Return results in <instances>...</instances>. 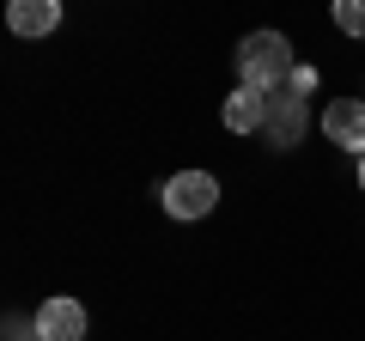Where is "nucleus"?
I'll list each match as a JSON object with an SVG mask.
<instances>
[{
  "mask_svg": "<svg viewBox=\"0 0 365 341\" xmlns=\"http://www.w3.org/2000/svg\"><path fill=\"white\" fill-rule=\"evenodd\" d=\"M237 73H244V86H256V92H280L292 79V43L280 37V31H256V37H244V49H237Z\"/></svg>",
  "mask_w": 365,
  "mask_h": 341,
  "instance_id": "nucleus-1",
  "label": "nucleus"
},
{
  "mask_svg": "<svg viewBox=\"0 0 365 341\" xmlns=\"http://www.w3.org/2000/svg\"><path fill=\"white\" fill-rule=\"evenodd\" d=\"M213 201H220V183H213L207 170H182V177L165 183V213L170 220H201V213H213Z\"/></svg>",
  "mask_w": 365,
  "mask_h": 341,
  "instance_id": "nucleus-2",
  "label": "nucleus"
},
{
  "mask_svg": "<svg viewBox=\"0 0 365 341\" xmlns=\"http://www.w3.org/2000/svg\"><path fill=\"white\" fill-rule=\"evenodd\" d=\"M37 341H86V305L79 299H49L37 311Z\"/></svg>",
  "mask_w": 365,
  "mask_h": 341,
  "instance_id": "nucleus-3",
  "label": "nucleus"
},
{
  "mask_svg": "<svg viewBox=\"0 0 365 341\" xmlns=\"http://www.w3.org/2000/svg\"><path fill=\"white\" fill-rule=\"evenodd\" d=\"M323 134L335 146H353V153L365 158V104L359 98H335V104L323 110Z\"/></svg>",
  "mask_w": 365,
  "mask_h": 341,
  "instance_id": "nucleus-4",
  "label": "nucleus"
},
{
  "mask_svg": "<svg viewBox=\"0 0 365 341\" xmlns=\"http://www.w3.org/2000/svg\"><path fill=\"white\" fill-rule=\"evenodd\" d=\"M6 25L19 37H49L61 25V0H6Z\"/></svg>",
  "mask_w": 365,
  "mask_h": 341,
  "instance_id": "nucleus-5",
  "label": "nucleus"
},
{
  "mask_svg": "<svg viewBox=\"0 0 365 341\" xmlns=\"http://www.w3.org/2000/svg\"><path fill=\"white\" fill-rule=\"evenodd\" d=\"M225 128H232V134H256V128H268V92H256V86H237V92L225 98Z\"/></svg>",
  "mask_w": 365,
  "mask_h": 341,
  "instance_id": "nucleus-6",
  "label": "nucleus"
},
{
  "mask_svg": "<svg viewBox=\"0 0 365 341\" xmlns=\"http://www.w3.org/2000/svg\"><path fill=\"white\" fill-rule=\"evenodd\" d=\"M299 128H304L299 98H287V110H280V104L268 98V134H274V141H280V146H292V141H299Z\"/></svg>",
  "mask_w": 365,
  "mask_h": 341,
  "instance_id": "nucleus-7",
  "label": "nucleus"
},
{
  "mask_svg": "<svg viewBox=\"0 0 365 341\" xmlns=\"http://www.w3.org/2000/svg\"><path fill=\"white\" fill-rule=\"evenodd\" d=\"M335 25L347 37H365V0H335Z\"/></svg>",
  "mask_w": 365,
  "mask_h": 341,
  "instance_id": "nucleus-8",
  "label": "nucleus"
},
{
  "mask_svg": "<svg viewBox=\"0 0 365 341\" xmlns=\"http://www.w3.org/2000/svg\"><path fill=\"white\" fill-rule=\"evenodd\" d=\"M359 189H365V158H359Z\"/></svg>",
  "mask_w": 365,
  "mask_h": 341,
  "instance_id": "nucleus-9",
  "label": "nucleus"
}]
</instances>
